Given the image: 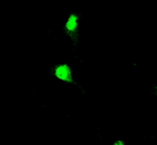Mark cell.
Listing matches in <instances>:
<instances>
[{
  "label": "cell",
  "instance_id": "6da1fadb",
  "mask_svg": "<svg viewBox=\"0 0 157 145\" xmlns=\"http://www.w3.org/2000/svg\"><path fill=\"white\" fill-rule=\"evenodd\" d=\"M77 28H78V16L75 14H72L69 15L65 24V32L72 40H76L78 35Z\"/></svg>",
  "mask_w": 157,
  "mask_h": 145
},
{
  "label": "cell",
  "instance_id": "7a4b0ae2",
  "mask_svg": "<svg viewBox=\"0 0 157 145\" xmlns=\"http://www.w3.org/2000/svg\"><path fill=\"white\" fill-rule=\"evenodd\" d=\"M54 74L57 78L66 83H73L71 70L66 65H59L55 67Z\"/></svg>",
  "mask_w": 157,
  "mask_h": 145
},
{
  "label": "cell",
  "instance_id": "3957f363",
  "mask_svg": "<svg viewBox=\"0 0 157 145\" xmlns=\"http://www.w3.org/2000/svg\"><path fill=\"white\" fill-rule=\"evenodd\" d=\"M114 145H124V143H123V142H121V141H117V142L114 143Z\"/></svg>",
  "mask_w": 157,
  "mask_h": 145
}]
</instances>
